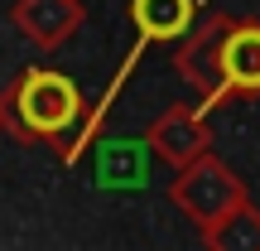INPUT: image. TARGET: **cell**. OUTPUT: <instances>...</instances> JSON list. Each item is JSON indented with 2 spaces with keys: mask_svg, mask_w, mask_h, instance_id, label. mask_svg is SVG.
<instances>
[{
  "mask_svg": "<svg viewBox=\"0 0 260 251\" xmlns=\"http://www.w3.org/2000/svg\"><path fill=\"white\" fill-rule=\"evenodd\" d=\"M188 15H193V5L188 0H135V19L145 34H183Z\"/></svg>",
  "mask_w": 260,
  "mask_h": 251,
  "instance_id": "obj_3",
  "label": "cell"
},
{
  "mask_svg": "<svg viewBox=\"0 0 260 251\" xmlns=\"http://www.w3.org/2000/svg\"><path fill=\"white\" fill-rule=\"evenodd\" d=\"M222 63H226V77L236 87H260V29L232 34L222 48Z\"/></svg>",
  "mask_w": 260,
  "mask_h": 251,
  "instance_id": "obj_2",
  "label": "cell"
},
{
  "mask_svg": "<svg viewBox=\"0 0 260 251\" xmlns=\"http://www.w3.org/2000/svg\"><path fill=\"white\" fill-rule=\"evenodd\" d=\"M19 116H24L29 130H44V135L63 130V126L77 116V92H73V82L58 77V73H34V77L24 82V92H19Z\"/></svg>",
  "mask_w": 260,
  "mask_h": 251,
  "instance_id": "obj_1",
  "label": "cell"
}]
</instances>
